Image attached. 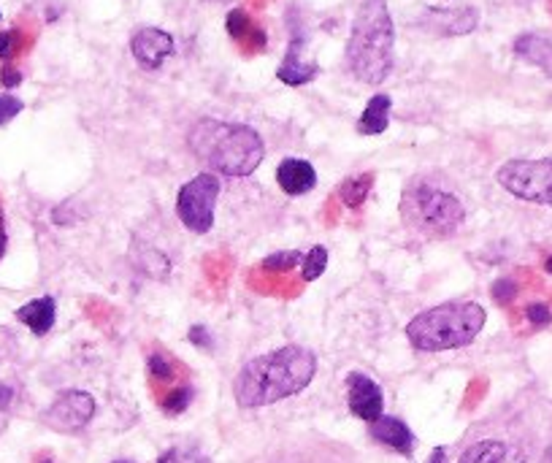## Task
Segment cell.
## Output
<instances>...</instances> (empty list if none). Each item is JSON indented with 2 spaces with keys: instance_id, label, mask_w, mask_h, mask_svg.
Masks as SVG:
<instances>
[{
  "instance_id": "6da1fadb",
  "label": "cell",
  "mask_w": 552,
  "mask_h": 463,
  "mask_svg": "<svg viewBox=\"0 0 552 463\" xmlns=\"http://www.w3.org/2000/svg\"><path fill=\"white\" fill-rule=\"evenodd\" d=\"M317 374V355L304 345H285L257 355L233 377V398L241 409H260L298 396Z\"/></svg>"
},
{
  "instance_id": "7a4b0ae2",
  "label": "cell",
  "mask_w": 552,
  "mask_h": 463,
  "mask_svg": "<svg viewBox=\"0 0 552 463\" xmlns=\"http://www.w3.org/2000/svg\"><path fill=\"white\" fill-rule=\"evenodd\" d=\"M190 152L211 171L225 177H249L265 158V144L249 125L201 119L187 135Z\"/></svg>"
},
{
  "instance_id": "3957f363",
  "label": "cell",
  "mask_w": 552,
  "mask_h": 463,
  "mask_svg": "<svg viewBox=\"0 0 552 463\" xmlns=\"http://www.w3.org/2000/svg\"><path fill=\"white\" fill-rule=\"evenodd\" d=\"M395 63V28L384 0H366L352 20L347 66L363 84H382Z\"/></svg>"
},
{
  "instance_id": "277c9868",
  "label": "cell",
  "mask_w": 552,
  "mask_h": 463,
  "mask_svg": "<svg viewBox=\"0 0 552 463\" xmlns=\"http://www.w3.org/2000/svg\"><path fill=\"white\" fill-rule=\"evenodd\" d=\"M487 312L477 301H447L431 306L406 326V339L420 353H447L471 345L485 328Z\"/></svg>"
},
{
  "instance_id": "5b68a950",
  "label": "cell",
  "mask_w": 552,
  "mask_h": 463,
  "mask_svg": "<svg viewBox=\"0 0 552 463\" xmlns=\"http://www.w3.org/2000/svg\"><path fill=\"white\" fill-rule=\"evenodd\" d=\"M401 214L414 233H420L426 239H447L461 228L466 209L458 201V196L439 188L436 182L414 179L403 190Z\"/></svg>"
},
{
  "instance_id": "8992f818",
  "label": "cell",
  "mask_w": 552,
  "mask_h": 463,
  "mask_svg": "<svg viewBox=\"0 0 552 463\" xmlns=\"http://www.w3.org/2000/svg\"><path fill=\"white\" fill-rule=\"evenodd\" d=\"M496 179L520 201L552 206V161H509L498 169Z\"/></svg>"
},
{
  "instance_id": "52a82bcc",
  "label": "cell",
  "mask_w": 552,
  "mask_h": 463,
  "mask_svg": "<svg viewBox=\"0 0 552 463\" xmlns=\"http://www.w3.org/2000/svg\"><path fill=\"white\" fill-rule=\"evenodd\" d=\"M220 198V177L203 171L182 185L177 196V217L193 233H209L214 225V209Z\"/></svg>"
},
{
  "instance_id": "ba28073f",
  "label": "cell",
  "mask_w": 552,
  "mask_h": 463,
  "mask_svg": "<svg viewBox=\"0 0 552 463\" xmlns=\"http://www.w3.org/2000/svg\"><path fill=\"white\" fill-rule=\"evenodd\" d=\"M349 447L323 436H293L265 447L249 463H339Z\"/></svg>"
},
{
  "instance_id": "9c48e42d",
  "label": "cell",
  "mask_w": 552,
  "mask_h": 463,
  "mask_svg": "<svg viewBox=\"0 0 552 463\" xmlns=\"http://www.w3.org/2000/svg\"><path fill=\"white\" fill-rule=\"evenodd\" d=\"M92 417H95V398L87 390H63L44 412V423L60 433H76Z\"/></svg>"
},
{
  "instance_id": "30bf717a",
  "label": "cell",
  "mask_w": 552,
  "mask_h": 463,
  "mask_svg": "<svg viewBox=\"0 0 552 463\" xmlns=\"http://www.w3.org/2000/svg\"><path fill=\"white\" fill-rule=\"evenodd\" d=\"M347 404H349V412L366 423H374L384 415V393L363 371L347 374Z\"/></svg>"
},
{
  "instance_id": "8fae6325",
  "label": "cell",
  "mask_w": 552,
  "mask_h": 463,
  "mask_svg": "<svg viewBox=\"0 0 552 463\" xmlns=\"http://www.w3.org/2000/svg\"><path fill=\"white\" fill-rule=\"evenodd\" d=\"M130 52L142 68L158 71L174 55V39L160 28H142L130 39Z\"/></svg>"
},
{
  "instance_id": "7c38bea8",
  "label": "cell",
  "mask_w": 552,
  "mask_h": 463,
  "mask_svg": "<svg viewBox=\"0 0 552 463\" xmlns=\"http://www.w3.org/2000/svg\"><path fill=\"white\" fill-rule=\"evenodd\" d=\"M458 463H528L522 447L498 436H479L469 441L458 458Z\"/></svg>"
},
{
  "instance_id": "4fadbf2b",
  "label": "cell",
  "mask_w": 552,
  "mask_h": 463,
  "mask_svg": "<svg viewBox=\"0 0 552 463\" xmlns=\"http://www.w3.org/2000/svg\"><path fill=\"white\" fill-rule=\"evenodd\" d=\"M276 185L282 188L285 196H306L315 190L317 185V171L309 161H301V158H285L276 169Z\"/></svg>"
},
{
  "instance_id": "5bb4252c",
  "label": "cell",
  "mask_w": 552,
  "mask_h": 463,
  "mask_svg": "<svg viewBox=\"0 0 552 463\" xmlns=\"http://www.w3.org/2000/svg\"><path fill=\"white\" fill-rule=\"evenodd\" d=\"M477 22H479V14H477V9H471V6H461V9H453V12H447V9H434V12H428V17H426L428 31H434V33H439V36H463V33H471V31L477 28Z\"/></svg>"
},
{
  "instance_id": "9a60e30c",
  "label": "cell",
  "mask_w": 552,
  "mask_h": 463,
  "mask_svg": "<svg viewBox=\"0 0 552 463\" xmlns=\"http://www.w3.org/2000/svg\"><path fill=\"white\" fill-rule=\"evenodd\" d=\"M320 74V66L315 60H304V41L301 39H293L280 71H276V79L290 84V87H301V84H309L315 82Z\"/></svg>"
},
{
  "instance_id": "2e32d148",
  "label": "cell",
  "mask_w": 552,
  "mask_h": 463,
  "mask_svg": "<svg viewBox=\"0 0 552 463\" xmlns=\"http://www.w3.org/2000/svg\"><path fill=\"white\" fill-rule=\"evenodd\" d=\"M368 431H371V436H374L379 444L395 450L398 455H411V450H414V436H411L409 425H406L403 420H398V417L382 415L379 420L371 423Z\"/></svg>"
},
{
  "instance_id": "e0dca14e",
  "label": "cell",
  "mask_w": 552,
  "mask_h": 463,
  "mask_svg": "<svg viewBox=\"0 0 552 463\" xmlns=\"http://www.w3.org/2000/svg\"><path fill=\"white\" fill-rule=\"evenodd\" d=\"M55 318H57V303L52 295L28 301L25 306L17 309V320L25 323L36 336H47L55 326Z\"/></svg>"
},
{
  "instance_id": "ac0fdd59",
  "label": "cell",
  "mask_w": 552,
  "mask_h": 463,
  "mask_svg": "<svg viewBox=\"0 0 552 463\" xmlns=\"http://www.w3.org/2000/svg\"><path fill=\"white\" fill-rule=\"evenodd\" d=\"M514 55L541 68L547 76H552V39L539 36V33H525L514 41Z\"/></svg>"
},
{
  "instance_id": "d6986e66",
  "label": "cell",
  "mask_w": 552,
  "mask_h": 463,
  "mask_svg": "<svg viewBox=\"0 0 552 463\" xmlns=\"http://www.w3.org/2000/svg\"><path fill=\"white\" fill-rule=\"evenodd\" d=\"M390 109H392V98L387 92L371 95V100L366 103V109L358 119V133H363V135L384 133L387 125H390Z\"/></svg>"
},
{
  "instance_id": "ffe728a7",
  "label": "cell",
  "mask_w": 552,
  "mask_h": 463,
  "mask_svg": "<svg viewBox=\"0 0 552 463\" xmlns=\"http://www.w3.org/2000/svg\"><path fill=\"white\" fill-rule=\"evenodd\" d=\"M371 185H374V177H371V174H358V177H349L347 182H341V188H339V198H341L349 209H358V206L366 201V196H368Z\"/></svg>"
},
{
  "instance_id": "44dd1931",
  "label": "cell",
  "mask_w": 552,
  "mask_h": 463,
  "mask_svg": "<svg viewBox=\"0 0 552 463\" xmlns=\"http://www.w3.org/2000/svg\"><path fill=\"white\" fill-rule=\"evenodd\" d=\"M325 268H328V249H325L323 244H317V247H312V249L304 255V260H301V276H304V282H315V279H320V276L325 274Z\"/></svg>"
},
{
  "instance_id": "7402d4cb",
  "label": "cell",
  "mask_w": 552,
  "mask_h": 463,
  "mask_svg": "<svg viewBox=\"0 0 552 463\" xmlns=\"http://www.w3.org/2000/svg\"><path fill=\"white\" fill-rule=\"evenodd\" d=\"M158 463H211L198 447H168Z\"/></svg>"
},
{
  "instance_id": "603a6c76",
  "label": "cell",
  "mask_w": 552,
  "mask_h": 463,
  "mask_svg": "<svg viewBox=\"0 0 552 463\" xmlns=\"http://www.w3.org/2000/svg\"><path fill=\"white\" fill-rule=\"evenodd\" d=\"M301 260H304L301 252H296V249H285V252H273V255H268V258L263 260V268H265V271H290V268H296Z\"/></svg>"
},
{
  "instance_id": "cb8c5ba5",
  "label": "cell",
  "mask_w": 552,
  "mask_h": 463,
  "mask_svg": "<svg viewBox=\"0 0 552 463\" xmlns=\"http://www.w3.org/2000/svg\"><path fill=\"white\" fill-rule=\"evenodd\" d=\"M249 33H252V22H249L246 12L233 9V12L228 14V36H230L233 41H244Z\"/></svg>"
},
{
  "instance_id": "d4e9b609",
  "label": "cell",
  "mask_w": 552,
  "mask_h": 463,
  "mask_svg": "<svg viewBox=\"0 0 552 463\" xmlns=\"http://www.w3.org/2000/svg\"><path fill=\"white\" fill-rule=\"evenodd\" d=\"M190 398H193V390H190V388H174V390L166 396L163 409H166L168 415H179V412H185V409H187Z\"/></svg>"
},
{
  "instance_id": "484cf974",
  "label": "cell",
  "mask_w": 552,
  "mask_h": 463,
  "mask_svg": "<svg viewBox=\"0 0 552 463\" xmlns=\"http://www.w3.org/2000/svg\"><path fill=\"white\" fill-rule=\"evenodd\" d=\"M25 109V103L14 95H0V125L12 122L20 111Z\"/></svg>"
},
{
  "instance_id": "4316f807",
  "label": "cell",
  "mask_w": 552,
  "mask_h": 463,
  "mask_svg": "<svg viewBox=\"0 0 552 463\" xmlns=\"http://www.w3.org/2000/svg\"><path fill=\"white\" fill-rule=\"evenodd\" d=\"M525 318L533 323V326H549L552 323V312H549V306L536 301V303H528L525 306Z\"/></svg>"
},
{
  "instance_id": "83f0119b",
  "label": "cell",
  "mask_w": 552,
  "mask_h": 463,
  "mask_svg": "<svg viewBox=\"0 0 552 463\" xmlns=\"http://www.w3.org/2000/svg\"><path fill=\"white\" fill-rule=\"evenodd\" d=\"M490 295H493L496 303H509V301H514V295H517V284H514L512 279H498V282L490 287Z\"/></svg>"
},
{
  "instance_id": "f1b7e54d",
  "label": "cell",
  "mask_w": 552,
  "mask_h": 463,
  "mask_svg": "<svg viewBox=\"0 0 552 463\" xmlns=\"http://www.w3.org/2000/svg\"><path fill=\"white\" fill-rule=\"evenodd\" d=\"M147 366H150V371H152V377H158V380H171V377H174V369H171V361H168L166 355H160V353H155V355H150V361H147Z\"/></svg>"
},
{
  "instance_id": "f546056e",
  "label": "cell",
  "mask_w": 552,
  "mask_h": 463,
  "mask_svg": "<svg viewBox=\"0 0 552 463\" xmlns=\"http://www.w3.org/2000/svg\"><path fill=\"white\" fill-rule=\"evenodd\" d=\"M14 52H17V33L14 31L0 33V60H12Z\"/></svg>"
},
{
  "instance_id": "4dcf8cb0",
  "label": "cell",
  "mask_w": 552,
  "mask_h": 463,
  "mask_svg": "<svg viewBox=\"0 0 552 463\" xmlns=\"http://www.w3.org/2000/svg\"><path fill=\"white\" fill-rule=\"evenodd\" d=\"M187 339H190L195 347H201V350H209V347H211V334H209L203 326H193L190 334H187Z\"/></svg>"
},
{
  "instance_id": "1f68e13d",
  "label": "cell",
  "mask_w": 552,
  "mask_h": 463,
  "mask_svg": "<svg viewBox=\"0 0 552 463\" xmlns=\"http://www.w3.org/2000/svg\"><path fill=\"white\" fill-rule=\"evenodd\" d=\"M0 82H4V87H17L22 82V74L6 66L4 71H0Z\"/></svg>"
},
{
  "instance_id": "d6a6232c",
  "label": "cell",
  "mask_w": 552,
  "mask_h": 463,
  "mask_svg": "<svg viewBox=\"0 0 552 463\" xmlns=\"http://www.w3.org/2000/svg\"><path fill=\"white\" fill-rule=\"evenodd\" d=\"M14 398V390L9 385H0V409H6Z\"/></svg>"
},
{
  "instance_id": "836d02e7",
  "label": "cell",
  "mask_w": 552,
  "mask_h": 463,
  "mask_svg": "<svg viewBox=\"0 0 552 463\" xmlns=\"http://www.w3.org/2000/svg\"><path fill=\"white\" fill-rule=\"evenodd\" d=\"M428 463H450V460H447V450H444V447H436V450L428 455Z\"/></svg>"
},
{
  "instance_id": "e575fe53",
  "label": "cell",
  "mask_w": 552,
  "mask_h": 463,
  "mask_svg": "<svg viewBox=\"0 0 552 463\" xmlns=\"http://www.w3.org/2000/svg\"><path fill=\"white\" fill-rule=\"evenodd\" d=\"M6 252V220H4V212H0V258Z\"/></svg>"
},
{
  "instance_id": "d590c367",
  "label": "cell",
  "mask_w": 552,
  "mask_h": 463,
  "mask_svg": "<svg viewBox=\"0 0 552 463\" xmlns=\"http://www.w3.org/2000/svg\"><path fill=\"white\" fill-rule=\"evenodd\" d=\"M339 463H358V458H355V452L352 450H347L344 455H341V460Z\"/></svg>"
},
{
  "instance_id": "8d00e7d4",
  "label": "cell",
  "mask_w": 552,
  "mask_h": 463,
  "mask_svg": "<svg viewBox=\"0 0 552 463\" xmlns=\"http://www.w3.org/2000/svg\"><path fill=\"white\" fill-rule=\"evenodd\" d=\"M544 268H547V274H552V255L547 258V263H544Z\"/></svg>"
},
{
  "instance_id": "74e56055",
  "label": "cell",
  "mask_w": 552,
  "mask_h": 463,
  "mask_svg": "<svg viewBox=\"0 0 552 463\" xmlns=\"http://www.w3.org/2000/svg\"><path fill=\"white\" fill-rule=\"evenodd\" d=\"M114 463H127V460H114Z\"/></svg>"
}]
</instances>
